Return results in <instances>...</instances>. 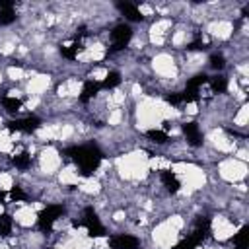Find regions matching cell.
Segmentation results:
<instances>
[{
  "instance_id": "obj_20",
  "label": "cell",
  "mask_w": 249,
  "mask_h": 249,
  "mask_svg": "<svg viewBox=\"0 0 249 249\" xmlns=\"http://www.w3.org/2000/svg\"><path fill=\"white\" fill-rule=\"evenodd\" d=\"M10 231H12V218L8 214H2L0 216V235L6 237V235H10Z\"/></svg>"
},
{
  "instance_id": "obj_6",
  "label": "cell",
  "mask_w": 249,
  "mask_h": 249,
  "mask_svg": "<svg viewBox=\"0 0 249 249\" xmlns=\"http://www.w3.org/2000/svg\"><path fill=\"white\" fill-rule=\"evenodd\" d=\"M109 245H111V249H138V239L134 235L119 233L109 239Z\"/></svg>"
},
{
  "instance_id": "obj_16",
  "label": "cell",
  "mask_w": 249,
  "mask_h": 249,
  "mask_svg": "<svg viewBox=\"0 0 249 249\" xmlns=\"http://www.w3.org/2000/svg\"><path fill=\"white\" fill-rule=\"evenodd\" d=\"M204 84H208V76H206V74H196L195 78H191V80L187 82V89L198 91V88L204 86Z\"/></svg>"
},
{
  "instance_id": "obj_13",
  "label": "cell",
  "mask_w": 249,
  "mask_h": 249,
  "mask_svg": "<svg viewBox=\"0 0 249 249\" xmlns=\"http://www.w3.org/2000/svg\"><path fill=\"white\" fill-rule=\"evenodd\" d=\"M233 245H235V249H247V245H249V226H243V228L235 233Z\"/></svg>"
},
{
  "instance_id": "obj_11",
  "label": "cell",
  "mask_w": 249,
  "mask_h": 249,
  "mask_svg": "<svg viewBox=\"0 0 249 249\" xmlns=\"http://www.w3.org/2000/svg\"><path fill=\"white\" fill-rule=\"evenodd\" d=\"M82 49H84V47H82V41H80V39H74L70 45L60 47V54H62L64 58H68V60H74Z\"/></svg>"
},
{
  "instance_id": "obj_5",
  "label": "cell",
  "mask_w": 249,
  "mask_h": 249,
  "mask_svg": "<svg viewBox=\"0 0 249 249\" xmlns=\"http://www.w3.org/2000/svg\"><path fill=\"white\" fill-rule=\"evenodd\" d=\"M39 126H41V119H37V117H25V119H16V121L8 123V130H12V132H27V134H31Z\"/></svg>"
},
{
  "instance_id": "obj_12",
  "label": "cell",
  "mask_w": 249,
  "mask_h": 249,
  "mask_svg": "<svg viewBox=\"0 0 249 249\" xmlns=\"http://www.w3.org/2000/svg\"><path fill=\"white\" fill-rule=\"evenodd\" d=\"M161 181H163V185L169 193H177L181 189V183H179V179L175 177L173 171H161Z\"/></svg>"
},
{
  "instance_id": "obj_24",
  "label": "cell",
  "mask_w": 249,
  "mask_h": 249,
  "mask_svg": "<svg viewBox=\"0 0 249 249\" xmlns=\"http://www.w3.org/2000/svg\"><path fill=\"white\" fill-rule=\"evenodd\" d=\"M10 196H12L14 200H25V198H27V195H25L19 187H14V189L10 191Z\"/></svg>"
},
{
  "instance_id": "obj_8",
  "label": "cell",
  "mask_w": 249,
  "mask_h": 249,
  "mask_svg": "<svg viewBox=\"0 0 249 249\" xmlns=\"http://www.w3.org/2000/svg\"><path fill=\"white\" fill-rule=\"evenodd\" d=\"M183 134L187 136V142L191 146H200L202 144V134H200V128L196 123H185L183 124Z\"/></svg>"
},
{
  "instance_id": "obj_14",
  "label": "cell",
  "mask_w": 249,
  "mask_h": 249,
  "mask_svg": "<svg viewBox=\"0 0 249 249\" xmlns=\"http://www.w3.org/2000/svg\"><path fill=\"white\" fill-rule=\"evenodd\" d=\"M121 84V74L119 72H109L105 76V80L101 82V89H113Z\"/></svg>"
},
{
  "instance_id": "obj_25",
  "label": "cell",
  "mask_w": 249,
  "mask_h": 249,
  "mask_svg": "<svg viewBox=\"0 0 249 249\" xmlns=\"http://www.w3.org/2000/svg\"><path fill=\"white\" fill-rule=\"evenodd\" d=\"M165 101H167V103H171V105H181V103H183L181 93H171V95H167V97H165Z\"/></svg>"
},
{
  "instance_id": "obj_26",
  "label": "cell",
  "mask_w": 249,
  "mask_h": 249,
  "mask_svg": "<svg viewBox=\"0 0 249 249\" xmlns=\"http://www.w3.org/2000/svg\"><path fill=\"white\" fill-rule=\"evenodd\" d=\"M189 49H191V51H200V49H204V43L195 41V43H191V45H189Z\"/></svg>"
},
{
  "instance_id": "obj_1",
  "label": "cell",
  "mask_w": 249,
  "mask_h": 249,
  "mask_svg": "<svg viewBox=\"0 0 249 249\" xmlns=\"http://www.w3.org/2000/svg\"><path fill=\"white\" fill-rule=\"evenodd\" d=\"M66 156H70L78 163L82 175H91L103 160V154L95 146H74L66 150Z\"/></svg>"
},
{
  "instance_id": "obj_22",
  "label": "cell",
  "mask_w": 249,
  "mask_h": 249,
  "mask_svg": "<svg viewBox=\"0 0 249 249\" xmlns=\"http://www.w3.org/2000/svg\"><path fill=\"white\" fill-rule=\"evenodd\" d=\"M196 245H198V243H196V241H195V239L189 235V237H183V239H181V241H179V243H177L173 249H195Z\"/></svg>"
},
{
  "instance_id": "obj_19",
  "label": "cell",
  "mask_w": 249,
  "mask_h": 249,
  "mask_svg": "<svg viewBox=\"0 0 249 249\" xmlns=\"http://www.w3.org/2000/svg\"><path fill=\"white\" fill-rule=\"evenodd\" d=\"M146 136H148L150 140H154L156 144H163V142H167V132H163V130H156V128H152V130L146 132Z\"/></svg>"
},
{
  "instance_id": "obj_7",
  "label": "cell",
  "mask_w": 249,
  "mask_h": 249,
  "mask_svg": "<svg viewBox=\"0 0 249 249\" xmlns=\"http://www.w3.org/2000/svg\"><path fill=\"white\" fill-rule=\"evenodd\" d=\"M208 235H210V220L208 218H198L196 224H195V230H193L191 237L200 245Z\"/></svg>"
},
{
  "instance_id": "obj_3",
  "label": "cell",
  "mask_w": 249,
  "mask_h": 249,
  "mask_svg": "<svg viewBox=\"0 0 249 249\" xmlns=\"http://www.w3.org/2000/svg\"><path fill=\"white\" fill-rule=\"evenodd\" d=\"M84 216H86V218L82 220V226L88 228L89 237H101V235L107 233L105 228H103V224L99 222V218H97V214H95V210H93L91 206H88V208L84 210Z\"/></svg>"
},
{
  "instance_id": "obj_9",
  "label": "cell",
  "mask_w": 249,
  "mask_h": 249,
  "mask_svg": "<svg viewBox=\"0 0 249 249\" xmlns=\"http://www.w3.org/2000/svg\"><path fill=\"white\" fill-rule=\"evenodd\" d=\"M99 89H101V82H95V80H88L86 84H84V88H82V93H80V99L86 103V101H89L95 93H99Z\"/></svg>"
},
{
  "instance_id": "obj_23",
  "label": "cell",
  "mask_w": 249,
  "mask_h": 249,
  "mask_svg": "<svg viewBox=\"0 0 249 249\" xmlns=\"http://www.w3.org/2000/svg\"><path fill=\"white\" fill-rule=\"evenodd\" d=\"M224 56L222 54H212L210 56V66L214 68V70H220V68H224Z\"/></svg>"
},
{
  "instance_id": "obj_10",
  "label": "cell",
  "mask_w": 249,
  "mask_h": 249,
  "mask_svg": "<svg viewBox=\"0 0 249 249\" xmlns=\"http://www.w3.org/2000/svg\"><path fill=\"white\" fill-rule=\"evenodd\" d=\"M117 8L130 19V21H142L144 19V16L138 12V8L134 6V4H128V2H121V4H117Z\"/></svg>"
},
{
  "instance_id": "obj_17",
  "label": "cell",
  "mask_w": 249,
  "mask_h": 249,
  "mask_svg": "<svg viewBox=\"0 0 249 249\" xmlns=\"http://www.w3.org/2000/svg\"><path fill=\"white\" fill-rule=\"evenodd\" d=\"M208 82H210V88H212L214 93H224L226 88H228V80L224 76H216V78H212Z\"/></svg>"
},
{
  "instance_id": "obj_27",
  "label": "cell",
  "mask_w": 249,
  "mask_h": 249,
  "mask_svg": "<svg viewBox=\"0 0 249 249\" xmlns=\"http://www.w3.org/2000/svg\"><path fill=\"white\" fill-rule=\"evenodd\" d=\"M2 8H14V2H10V0H0V10Z\"/></svg>"
},
{
  "instance_id": "obj_21",
  "label": "cell",
  "mask_w": 249,
  "mask_h": 249,
  "mask_svg": "<svg viewBox=\"0 0 249 249\" xmlns=\"http://www.w3.org/2000/svg\"><path fill=\"white\" fill-rule=\"evenodd\" d=\"M14 163H16V167H19V169H27V167L31 165V156H29L27 152H23V154H19V156L14 158Z\"/></svg>"
},
{
  "instance_id": "obj_15",
  "label": "cell",
  "mask_w": 249,
  "mask_h": 249,
  "mask_svg": "<svg viewBox=\"0 0 249 249\" xmlns=\"http://www.w3.org/2000/svg\"><path fill=\"white\" fill-rule=\"evenodd\" d=\"M2 105L6 107V111H10V113H18V111L21 109V99L6 95V97H2Z\"/></svg>"
},
{
  "instance_id": "obj_2",
  "label": "cell",
  "mask_w": 249,
  "mask_h": 249,
  "mask_svg": "<svg viewBox=\"0 0 249 249\" xmlns=\"http://www.w3.org/2000/svg\"><path fill=\"white\" fill-rule=\"evenodd\" d=\"M64 212V208L60 204H49L47 208H43L37 216V224L43 231H49L53 228V224L56 222V218H60V214Z\"/></svg>"
},
{
  "instance_id": "obj_4",
  "label": "cell",
  "mask_w": 249,
  "mask_h": 249,
  "mask_svg": "<svg viewBox=\"0 0 249 249\" xmlns=\"http://www.w3.org/2000/svg\"><path fill=\"white\" fill-rule=\"evenodd\" d=\"M130 37H132V29H130V25H126V23H119V25L111 31V41H113L111 51L115 53V51L124 49V47L128 45Z\"/></svg>"
},
{
  "instance_id": "obj_18",
  "label": "cell",
  "mask_w": 249,
  "mask_h": 249,
  "mask_svg": "<svg viewBox=\"0 0 249 249\" xmlns=\"http://www.w3.org/2000/svg\"><path fill=\"white\" fill-rule=\"evenodd\" d=\"M12 21H16L14 8H2L0 10V25H10Z\"/></svg>"
}]
</instances>
